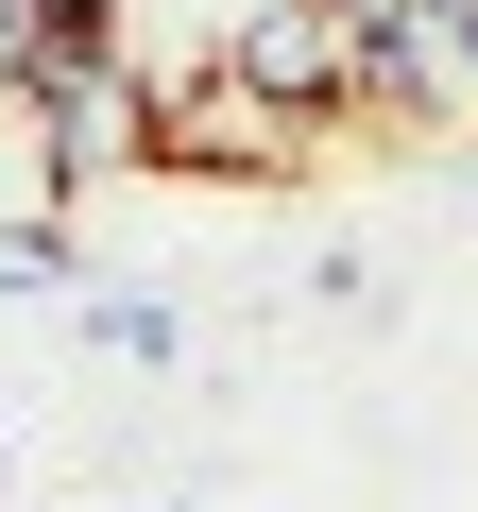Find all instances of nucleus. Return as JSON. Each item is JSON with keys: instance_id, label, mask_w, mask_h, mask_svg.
<instances>
[{"instance_id": "1", "label": "nucleus", "mask_w": 478, "mask_h": 512, "mask_svg": "<svg viewBox=\"0 0 478 512\" xmlns=\"http://www.w3.org/2000/svg\"><path fill=\"white\" fill-rule=\"evenodd\" d=\"M325 137L291 120V103H257L239 69H188V86H154L137 103V171H205V188H291Z\"/></svg>"}, {"instance_id": "2", "label": "nucleus", "mask_w": 478, "mask_h": 512, "mask_svg": "<svg viewBox=\"0 0 478 512\" xmlns=\"http://www.w3.org/2000/svg\"><path fill=\"white\" fill-rule=\"evenodd\" d=\"M222 69H239V86H257V103H291L308 137H325V120L359 103V35L325 18V0H257V18H239V35H222Z\"/></svg>"}, {"instance_id": "3", "label": "nucleus", "mask_w": 478, "mask_h": 512, "mask_svg": "<svg viewBox=\"0 0 478 512\" xmlns=\"http://www.w3.org/2000/svg\"><path fill=\"white\" fill-rule=\"evenodd\" d=\"M18 103H35V137H52V171H120V154H137V103H154V86H137V69H35Z\"/></svg>"}]
</instances>
